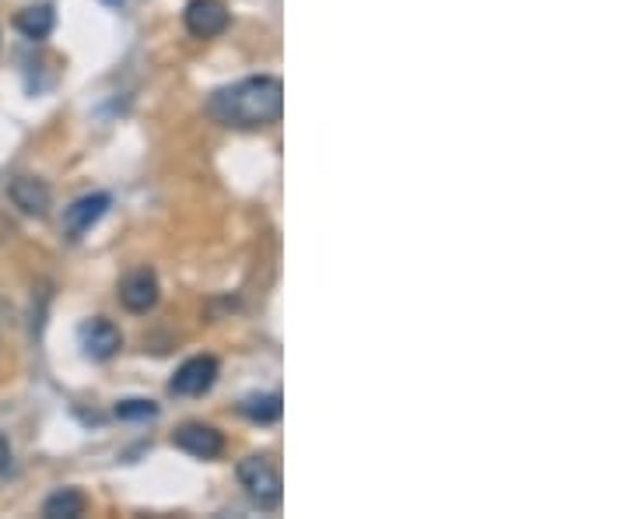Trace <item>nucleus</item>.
<instances>
[{
    "instance_id": "obj_1",
    "label": "nucleus",
    "mask_w": 631,
    "mask_h": 519,
    "mask_svg": "<svg viewBox=\"0 0 631 519\" xmlns=\"http://www.w3.org/2000/svg\"><path fill=\"white\" fill-rule=\"evenodd\" d=\"M208 113L218 123H225V127H239V131L274 127L284 113L281 77L252 74V77H243V82H235L228 88H218L208 99Z\"/></svg>"
},
{
    "instance_id": "obj_2",
    "label": "nucleus",
    "mask_w": 631,
    "mask_h": 519,
    "mask_svg": "<svg viewBox=\"0 0 631 519\" xmlns=\"http://www.w3.org/2000/svg\"><path fill=\"white\" fill-rule=\"evenodd\" d=\"M239 484L246 487V495L257 502L260 509H277L284 484H281V470L271 464V456H246L239 464Z\"/></svg>"
},
{
    "instance_id": "obj_3",
    "label": "nucleus",
    "mask_w": 631,
    "mask_h": 519,
    "mask_svg": "<svg viewBox=\"0 0 631 519\" xmlns=\"http://www.w3.org/2000/svg\"><path fill=\"white\" fill-rule=\"evenodd\" d=\"M218 372L221 366L214 355H194V358H186L176 369V375L169 380V393H176V397H203V393H211V386L218 383Z\"/></svg>"
},
{
    "instance_id": "obj_4",
    "label": "nucleus",
    "mask_w": 631,
    "mask_h": 519,
    "mask_svg": "<svg viewBox=\"0 0 631 519\" xmlns=\"http://www.w3.org/2000/svg\"><path fill=\"white\" fill-rule=\"evenodd\" d=\"M77 344H82V351L91 358V361H109L120 348H123V334L116 330L113 320L106 317H91L77 326Z\"/></svg>"
},
{
    "instance_id": "obj_5",
    "label": "nucleus",
    "mask_w": 631,
    "mask_h": 519,
    "mask_svg": "<svg viewBox=\"0 0 631 519\" xmlns=\"http://www.w3.org/2000/svg\"><path fill=\"white\" fill-rule=\"evenodd\" d=\"M109 203H113V197L109 194H85V197H77L74 203H67V208H63V235L77 243L91 225L102 222Z\"/></svg>"
},
{
    "instance_id": "obj_6",
    "label": "nucleus",
    "mask_w": 631,
    "mask_h": 519,
    "mask_svg": "<svg viewBox=\"0 0 631 519\" xmlns=\"http://www.w3.org/2000/svg\"><path fill=\"white\" fill-rule=\"evenodd\" d=\"M172 446L197 456V460H214V456L225 453V435H221L214 424L186 421L183 429H176V435H172Z\"/></svg>"
},
{
    "instance_id": "obj_7",
    "label": "nucleus",
    "mask_w": 631,
    "mask_h": 519,
    "mask_svg": "<svg viewBox=\"0 0 631 519\" xmlns=\"http://www.w3.org/2000/svg\"><path fill=\"white\" fill-rule=\"evenodd\" d=\"M183 18H186L189 36L214 39L228 28V8H225V0H189Z\"/></svg>"
},
{
    "instance_id": "obj_8",
    "label": "nucleus",
    "mask_w": 631,
    "mask_h": 519,
    "mask_svg": "<svg viewBox=\"0 0 631 519\" xmlns=\"http://www.w3.org/2000/svg\"><path fill=\"white\" fill-rule=\"evenodd\" d=\"M120 302L126 312H148L154 309L158 302V274L151 271V267H137V271H131L123 281H120Z\"/></svg>"
},
{
    "instance_id": "obj_9",
    "label": "nucleus",
    "mask_w": 631,
    "mask_h": 519,
    "mask_svg": "<svg viewBox=\"0 0 631 519\" xmlns=\"http://www.w3.org/2000/svg\"><path fill=\"white\" fill-rule=\"evenodd\" d=\"M8 197H11L14 208H18L22 214H32V218H42L46 211H50V200H53L50 186L36 176H18L11 183Z\"/></svg>"
},
{
    "instance_id": "obj_10",
    "label": "nucleus",
    "mask_w": 631,
    "mask_h": 519,
    "mask_svg": "<svg viewBox=\"0 0 631 519\" xmlns=\"http://www.w3.org/2000/svg\"><path fill=\"white\" fill-rule=\"evenodd\" d=\"M14 28H18V33L25 39H32V42L46 39L57 28V11H53V4H28L25 11H18V18H14Z\"/></svg>"
},
{
    "instance_id": "obj_11",
    "label": "nucleus",
    "mask_w": 631,
    "mask_h": 519,
    "mask_svg": "<svg viewBox=\"0 0 631 519\" xmlns=\"http://www.w3.org/2000/svg\"><path fill=\"white\" fill-rule=\"evenodd\" d=\"M243 415L252 424H274V421H281V415H284L281 393L277 390H271V393H252V397L243 400Z\"/></svg>"
},
{
    "instance_id": "obj_12",
    "label": "nucleus",
    "mask_w": 631,
    "mask_h": 519,
    "mask_svg": "<svg viewBox=\"0 0 631 519\" xmlns=\"http://www.w3.org/2000/svg\"><path fill=\"white\" fill-rule=\"evenodd\" d=\"M85 509H88V502L77 487H60V492H53L42 502V516H50V519H60V516L77 519V516H85Z\"/></svg>"
},
{
    "instance_id": "obj_13",
    "label": "nucleus",
    "mask_w": 631,
    "mask_h": 519,
    "mask_svg": "<svg viewBox=\"0 0 631 519\" xmlns=\"http://www.w3.org/2000/svg\"><path fill=\"white\" fill-rule=\"evenodd\" d=\"M116 418L120 421H151V418H158V404L145 400V397H126L116 404Z\"/></svg>"
},
{
    "instance_id": "obj_14",
    "label": "nucleus",
    "mask_w": 631,
    "mask_h": 519,
    "mask_svg": "<svg viewBox=\"0 0 631 519\" xmlns=\"http://www.w3.org/2000/svg\"><path fill=\"white\" fill-rule=\"evenodd\" d=\"M11 443H8V435L4 432H0V474H8V470H11Z\"/></svg>"
}]
</instances>
